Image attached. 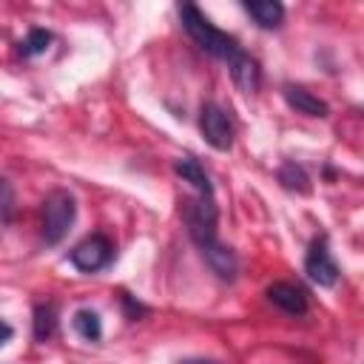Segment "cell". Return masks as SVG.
I'll list each match as a JSON object with an SVG mask.
<instances>
[{
  "instance_id": "9c48e42d",
  "label": "cell",
  "mask_w": 364,
  "mask_h": 364,
  "mask_svg": "<svg viewBox=\"0 0 364 364\" xmlns=\"http://www.w3.org/2000/svg\"><path fill=\"white\" fill-rule=\"evenodd\" d=\"M267 299H270L279 310H284V313H290V316H304V313H307V293H304L301 287L290 284V282H276V284H270V287H267Z\"/></svg>"
},
{
  "instance_id": "ac0fdd59",
  "label": "cell",
  "mask_w": 364,
  "mask_h": 364,
  "mask_svg": "<svg viewBox=\"0 0 364 364\" xmlns=\"http://www.w3.org/2000/svg\"><path fill=\"white\" fill-rule=\"evenodd\" d=\"M122 304H125V310H128V318H136L139 313H145V307H142V304H134L131 296H122Z\"/></svg>"
},
{
  "instance_id": "2e32d148",
  "label": "cell",
  "mask_w": 364,
  "mask_h": 364,
  "mask_svg": "<svg viewBox=\"0 0 364 364\" xmlns=\"http://www.w3.org/2000/svg\"><path fill=\"white\" fill-rule=\"evenodd\" d=\"M48 46H51V31H46V28H31L28 37L23 40V46H20V54H23V57H37V54H43Z\"/></svg>"
},
{
  "instance_id": "3957f363",
  "label": "cell",
  "mask_w": 364,
  "mask_h": 364,
  "mask_svg": "<svg viewBox=\"0 0 364 364\" xmlns=\"http://www.w3.org/2000/svg\"><path fill=\"white\" fill-rule=\"evenodd\" d=\"M182 216H185L188 233L196 242V247H205V245L216 242V219H219V210H216L213 196H196V199L188 196V199H182Z\"/></svg>"
},
{
  "instance_id": "6da1fadb",
  "label": "cell",
  "mask_w": 364,
  "mask_h": 364,
  "mask_svg": "<svg viewBox=\"0 0 364 364\" xmlns=\"http://www.w3.org/2000/svg\"><path fill=\"white\" fill-rule=\"evenodd\" d=\"M179 20H182L185 31L191 34V40H193L205 54L230 63V60L242 51L239 43H236V37L219 31V28H216V26H213V23L193 6V3H182V6H179Z\"/></svg>"
},
{
  "instance_id": "30bf717a",
  "label": "cell",
  "mask_w": 364,
  "mask_h": 364,
  "mask_svg": "<svg viewBox=\"0 0 364 364\" xmlns=\"http://www.w3.org/2000/svg\"><path fill=\"white\" fill-rule=\"evenodd\" d=\"M284 100L290 108H296L304 117H327L330 114V105L301 85H284Z\"/></svg>"
},
{
  "instance_id": "5b68a950",
  "label": "cell",
  "mask_w": 364,
  "mask_h": 364,
  "mask_svg": "<svg viewBox=\"0 0 364 364\" xmlns=\"http://www.w3.org/2000/svg\"><path fill=\"white\" fill-rule=\"evenodd\" d=\"M199 131H202V136H205V142L210 148L230 151V145H233V122L225 114V108H219L213 102L202 105V111H199Z\"/></svg>"
},
{
  "instance_id": "8992f818",
  "label": "cell",
  "mask_w": 364,
  "mask_h": 364,
  "mask_svg": "<svg viewBox=\"0 0 364 364\" xmlns=\"http://www.w3.org/2000/svg\"><path fill=\"white\" fill-rule=\"evenodd\" d=\"M304 273L310 276V282H316L318 287H333L338 282V264L333 262L330 250H327V239H316L304 256Z\"/></svg>"
},
{
  "instance_id": "ffe728a7",
  "label": "cell",
  "mask_w": 364,
  "mask_h": 364,
  "mask_svg": "<svg viewBox=\"0 0 364 364\" xmlns=\"http://www.w3.org/2000/svg\"><path fill=\"white\" fill-rule=\"evenodd\" d=\"M185 364H216V361H208V358H193V361H185Z\"/></svg>"
},
{
  "instance_id": "9a60e30c",
  "label": "cell",
  "mask_w": 364,
  "mask_h": 364,
  "mask_svg": "<svg viewBox=\"0 0 364 364\" xmlns=\"http://www.w3.org/2000/svg\"><path fill=\"white\" fill-rule=\"evenodd\" d=\"M279 182H282V188H287V191H296V193H310V176H307V171L301 168V165H296V162H282V168H279Z\"/></svg>"
},
{
  "instance_id": "d6986e66",
  "label": "cell",
  "mask_w": 364,
  "mask_h": 364,
  "mask_svg": "<svg viewBox=\"0 0 364 364\" xmlns=\"http://www.w3.org/2000/svg\"><path fill=\"white\" fill-rule=\"evenodd\" d=\"M11 333H14V330H11V327H9L6 321H0V347H3V344H6L9 338H11Z\"/></svg>"
},
{
  "instance_id": "8fae6325",
  "label": "cell",
  "mask_w": 364,
  "mask_h": 364,
  "mask_svg": "<svg viewBox=\"0 0 364 364\" xmlns=\"http://www.w3.org/2000/svg\"><path fill=\"white\" fill-rule=\"evenodd\" d=\"M173 171L182 176V182H188L199 196H213V185H210V176L208 171L199 165V159L193 156H179L173 162Z\"/></svg>"
},
{
  "instance_id": "4fadbf2b",
  "label": "cell",
  "mask_w": 364,
  "mask_h": 364,
  "mask_svg": "<svg viewBox=\"0 0 364 364\" xmlns=\"http://www.w3.org/2000/svg\"><path fill=\"white\" fill-rule=\"evenodd\" d=\"M71 324H74L77 336L85 338V341H100V338H102V321H100V313L91 310V307L77 310L74 318H71Z\"/></svg>"
},
{
  "instance_id": "5bb4252c",
  "label": "cell",
  "mask_w": 364,
  "mask_h": 364,
  "mask_svg": "<svg viewBox=\"0 0 364 364\" xmlns=\"http://www.w3.org/2000/svg\"><path fill=\"white\" fill-rule=\"evenodd\" d=\"M54 333H57V304L54 301L37 304L34 307V338L37 341H46Z\"/></svg>"
},
{
  "instance_id": "7a4b0ae2",
  "label": "cell",
  "mask_w": 364,
  "mask_h": 364,
  "mask_svg": "<svg viewBox=\"0 0 364 364\" xmlns=\"http://www.w3.org/2000/svg\"><path fill=\"white\" fill-rule=\"evenodd\" d=\"M77 216V202L68 191L57 188L43 199V239L46 245H57L65 239Z\"/></svg>"
},
{
  "instance_id": "52a82bcc",
  "label": "cell",
  "mask_w": 364,
  "mask_h": 364,
  "mask_svg": "<svg viewBox=\"0 0 364 364\" xmlns=\"http://www.w3.org/2000/svg\"><path fill=\"white\" fill-rule=\"evenodd\" d=\"M202 250V259L208 262V267L222 279V282H233L236 279V273H239V259H236V253L228 247V245H222L219 239L216 242H210V245H205V247H199Z\"/></svg>"
},
{
  "instance_id": "277c9868",
  "label": "cell",
  "mask_w": 364,
  "mask_h": 364,
  "mask_svg": "<svg viewBox=\"0 0 364 364\" xmlns=\"http://www.w3.org/2000/svg\"><path fill=\"white\" fill-rule=\"evenodd\" d=\"M114 259V245L108 236L102 233H91L85 236L74 250H71V264L82 273H97L102 267H108V262Z\"/></svg>"
},
{
  "instance_id": "e0dca14e",
  "label": "cell",
  "mask_w": 364,
  "mask_h": 364,
  "mask_svg": "<svg viewBox=\"0 0 364 364\" xmlns=\"http://www.w3.org/2000/svg\"><path fill=\"white\" fill-rule=\"evenodd\" d=\"M14 208H17L14 185L6 176H0V222H9L14 216Z\"/></svg>"
},
{
  "instance_id": "ba28073f",
  "label": "cell",
  "mask_w": 364,
  "mask_h": 364,
  "mask_svg": "<svg viewBox=\"0 0 364 364\" xmlns=\"http://www.w3.org/2000/svg\"><path fill=\"white\" fill-rule=\"evenodd\" d=\"M228 68H230V77H233V82H236V88H239L242 94H256V91H259V85H262V71H259V63H256L250 54L239 51V54L228 63Z\"/></svg>"
},
{
  "instance_id": "7c38bea8",
  "label": "cell",
  "mask_w": 364,
  "mask_h": 364,
  "mask_svg": "<svg viewBox=\"0 0 364 364\" xmlns=\"http://www.w3.org/2000/svg\"><path fill=\"white\" fill-rule=\"evenodd\" d=\"M245 11L253 17L259 28H279L284 20V6L279 0H247Z\"/></svg>"
}]
</instances>
